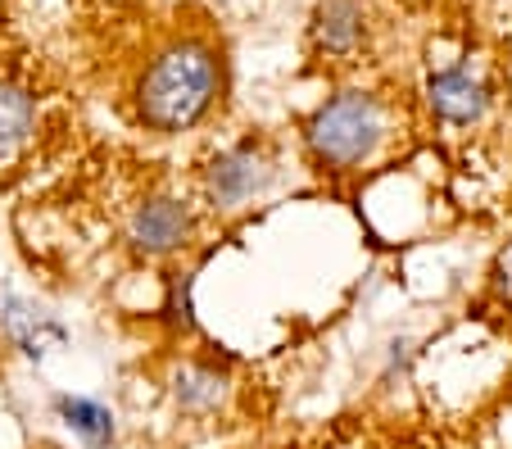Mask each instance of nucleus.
<instances>
[{
  "instance_id": "423d86ee",
  "label": "nucleus",
  "mask_w": 512,
  "mask_h": 449,
  "mask_svg": "<svg viewBox=\"0 0 512 449\" xmlns=\"http://www.w3.org/2000/svg\"><path fill=\"white\" fill-rule=\"evenodd\" d=\"M0 332L28 359H46V354L64 350V341H68V332L55 323V313H46L41 304L23 300V295H5L0 300Z\"/></svg>"
},
{
  "instance_id": "6e6552de",
  "label": "nucleus",
  "mask_w": 512,
  "mask_h": 449,
  "mask_svg": "<svg viewBox=\"0 0 512 449\" xmlns=\"http://www.w3.org/2000/svg\"><path fill=\"white\" fill-rule=\"evenodd\" d=\"M173 404L182 413H195V418L223 409L227 404V372L209 368V363H186V368H177L173 372Z\"/></svg>"
},
{
  "instance_id": "f257e3e1",
  "label": "nucleus",
  "mask_w": 512,
  "mask_h": 449,
  "mask_svg": "<svg viewBox=\"0 0 512 449\" xmlns=\"http://www.w3.org/2000/svg\"><path fill=\"white\" fill-rule=\"evenodd\" d=\"M223 91V59L209 41H173L136 82V114L155 132H186L213 109Z\"/></svg>"
},
{
  "instance_id": "1a4fd4ad",
  "label": "nucleus",
  "mask_w": 512,
  "mask_h": 449,
  "mask_svg": "<svg viewBox=\"0 0 512 449\" xmlns=\"http://www.w3.org/2000/svg\"><path fill=\"white\" fill-rule=\"evenodd\" d=\"M55 409H59V418H64V427L73 431L82 445H91V449L114 445V431H118L114 413H109L100 400H91V395H59Z\"/></svg>"
},
{
  "instance_id": "9b49d317",
  "label": "nucleus",
  "mask_w": 512,
  "mask_h": 449,
  "mask_svg": "<svg viewBox=\"0 0 512 449\" xmlns=\"http://www.w3.org/2000/svg\"><path fill=\"white\" fill-rule=\"evenodd\" d=\"M164 313H168V323H182V327H191V277H182V282H173V291H168Z\"/></svg>"
},
{
  "instance_id": "f03ea898",
  "label": "nucleus",
  "mask_w": 512,
  "mask_h": 449,
  "mask_svg": "<svg viewBox=\"0 0 512 449\" xmlns=\"http://www.w3.org/2000/svg\"><path fill=\"white\" fill-rule=\"evenodd\" d=\"M381 132H386L381 100L372 91H340L309 118L304 141L322 168H358L381 146Z\"/></svg>"
},
{
  "instance_id": "0eeeda50",
  "label": "nucleus",
  "mask_w": 512,
  "mask_h": 449,
  "mask_svg": "<svg viewBox=\"0 0 512 449\" xmlns=\"http://www.w3.org/2000/svg\"><path fill=\"white\" fill-rule=\"evenodd\" d=\"M368 37V10H363V0H318V10H313V46L322 55H354Z\"/></svg>"
},
{
  "instance_id": "9d476101",
  "label": "nucleus",
  "mask_w": 512,
  "mask_h": 449,
  "mask_svg": "<svg viewBox=\"0 0 512 449\" xmlns=\"http://www.w3.org/2000/svg\"><path fill=\"white\" fill-rule=\"evenodd\" d=\"M37 127V100L14 82H0V159H10Z\"/></svg>"
},
{
  "instance_id": "7ed1b4c3",
  "label": "nucleus",
  "mask_w": 512,
  "mask_h": 449,
  "mask_svg": "<svg viewBox=\"0 0 512 449\" xmlns=\"http://www.w3.org/2000/svg\"><path fill=\"white\" fill-rule=\"evenodd\" d=\"M204 186H209V200L218 209H241L245 200L263 196L272 186V159L259 146H232L209 164Z\"/></svg>"
},
{
  "instance_id": "39448f33",
  "label": "nucleus",
  "mask_w": 512,
  "mask_h": 449,
  "mask_svg": "<svg viewBox=\"0 0 512 449\" xmlns=\"http://www.w3.org/2000/svg\"><path fill=\"white\" fill-rule=\"evenodd\" d=\"M426 105H431L435 118H445V123L472 127V123H481L485 109H490V91H485V82L476 78L467 64H454V69L431 73V82H426Z\"/></svg>"
},
{
  "instance_id": "20e7f679",
  "label": "nucleus",
  "mask_w": 512,
  "mask_h": 449,
  "mask_svg": "<svg viewBox=\"0 0 512 449\" xmlns=\"http://www.w3.org/2000/svg\"><path fill=\"white\" fill-rule=\"evenodd\" d=\"M191 227H195V218H191V209H186L182 200L155 196V200H145V205L132 214V227H127V236H132V245L141 254L159 259V254L182 250V245L191 241Z\"/></svg>"
}]
</instances>
